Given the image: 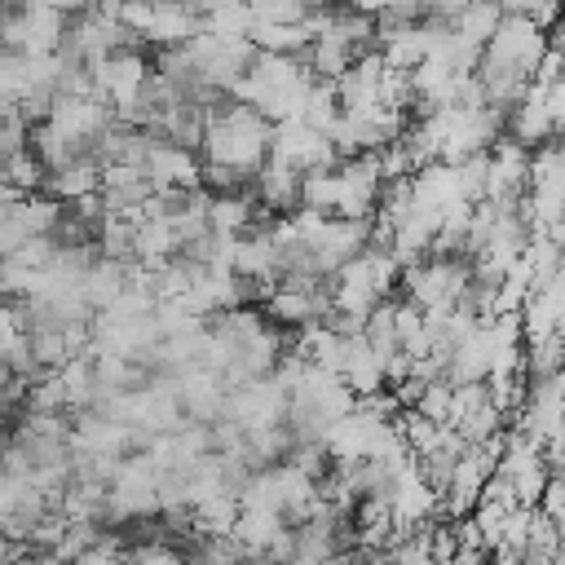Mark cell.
I'll use <instances>...</instances> for the list:
<instances>
[{"label": "cell", "mask_w": 565, "mask_h": 565, "mask_svg": "<svg viewBox=\"0 0 565 565\" xmlns=\"http://www.w3.org/2000/svg\"><path fill=\"white\" fill-rule=\"evenodd\" d=\"M269 141H274V124L256 106H247L238 97H225L207 110L199 159L212 163V168H225V172H234L238 181L252 185V177L269 159Z\"/></svg>", "instance_id": "obj_1"}, {"label": "cell", "mask_w": 565, "mask_h": 565, "mask_svg": "<svg viewBox=\"0 0 565 565\" xmlns=\"http://www.w3.org/2000/svg\"><path fill=\"white\" fill-rule=\"evenodd\" d=\"M269 159H282V163H291L296 172H322V168H335V163H340L331 137L318 132V128L305 124V119H278V124H274Z\"/></svg>", "instance_id": "obj_2"}, {"label": "cell", "mask_w": 565, "mask_h": 565, "mask_svg": "<svg viewBox=\"0 0 565 565\" xmlns=\"http://www.w3.org/2000/svg\"><path fill=\"white\" fill-rule=\"evenodd\" d=\"M141 168H146V177H150L154 190H199L203 185V159H199V150H190L181 141H168V137H150Z\"/></svg>", "instance_id": "obj_3"}, {"label": "cell", "mask_w": 565, "mask_h": 565, "mask_svg": "<svg viewBox=\"0 0 565 565\" xmlns=\"http://www.w3.org/2000/svg\"><path fill=\"white\" fill-rule=\"evenodd\" d=\"M203 31L199 0H146V22H141V44L177 49L190 35Z\"/></svg>", "instance_id": "obj_4"}, {"label": "cell", "mask_w": 565, "mask_h": 565, "mask_svg": "<svg viewBox=\"0 0 565 565\" xmlns=\"http://www.w3.org/2000/svg\"><path fill=\"white\" fill-rule=\"evenodd\" d=\"M300 177H305V172H296L291 163H282V159H265L247 190H252V199H256L260 212H269V216H287V212L300 207Z\"/></svg>", "instance_id": "obj_5"}, {"label": "cell", "mask_w": 565, "mask_h": 565, "mask_svg": "<svg viewBox=\"0 0 565 565\" xmlns=\"http://www.w3.org/2000/svg\"><path fill=\"white\" fill-rule=\"evenodd\" d=\"M97 185H102V163L84 154V159H71V163L53 168L49 181H44V194H53L57 203H75V199L93 194Z\"/></svg>", "instance_id": "obj_6"}, {"label": "cell", "mask_w": 565, "mask_h": 565, "mask_svg": "<svg viewBox=\"0 0 565 565\" xmlns=\"http://www.w3.org/2000/svg\"><path fill=\"white\" fill-rule=\"evenodd\" d=\"M247 40H252V49H260V53L300 57V53L309 49L313 31H309V22H252Z\"/></svg>", "instance_id": "obj_7"}, {"label": "cell", "mask_w": 565, "mask_h": 565, "mask_svg": "<svg viewBox=\"0 0 565 565\" xmlns=\"http://www.w3.org/2000/svg\"><path fill=\"white\" fill-rule=\"evenodd\" d=\"M499 18H503V4H499V0H468V4H459L446 22H450L459 35H468L472 44L486 49V40H490V31L499 26Z\"/></svg>", "instance_id": "obj_8"}, {"label": "cell", "mask_w": 565, "mask_h": 565, "mask_svg": "<svg viewBox=\"0 0 565 565\" xmlns=\"http://www.w3.org/2000/svg\"><path fill=\"white\" fill-rule=\"evenodd\" d=\"M49 181V168L40 163V154L31 146H18L4 154V185H13L18 194H40Z\"/></svg>", "instance_id": "obj_9"}, {"label": "cell", "mask_w": 565, "mask_h": 565, "mask_svg": "<svg viewBox=\"0 0 565 565\" xmlns=\"http://www.w3.org/2000/svg\"><path fill=\"white\" fill-rule=\"evenodd\" d=\"M252 22H309L313 9L305 0H247Z\"/></svg>", "instance_id": "obj_10"}, {"label": "cell", "mask_w": 565, "mask_h": 565, "mask_svg": "<svg viewBox=\"0 0 565 565\" xmlns=\"http://www.w3.org/2000/svg\"><path fill=\"white\" fill-rule=\"evenodd\" d=\"M335 4H344V9H353V13H366V18H380V13H388L397 0H335Z\"/></svg>", "instance_id": "obj_11"}, {"label": "cell", "mask_w": 565, "mask_h": 565, "mask_svg": "<svg viewBox=\"0 0 565 565\" xmlns=\"http://www.w3.org/2000/svg\"><path fill=\"white\" fill-rule=\"evenodd\" d=\"M552 525H556V534H561V543H565V508L552 516Z\"/></svg>", "instance_id": "obj_12"}, {"label": "cell", "mask_w": 565, "mask_h": 565, "mask_svg": "<svg viewBox=\"0 0 565 565\" xmlns=\"http://www.w3.org/2000/svg\"><path fill=\"white\" fill-rule=\"evenodd\" d=\"M0 22H4V4H0Z\"/></svg>", "instance_id": "obj_13"}, {"label": "cell", "mask_w": 565, "mask_h": 565, "mask_svg": "<svg viewBox=\"0 0 565 565\" xmlns=\"http://www.w3.org/2000/svg\"><path fill=\"white\" fill-rule=\"evenodd\" d=\"M0 4H4V0H0Z\"/></svg>", "instance_id": "obj_14"}]
</instances>
